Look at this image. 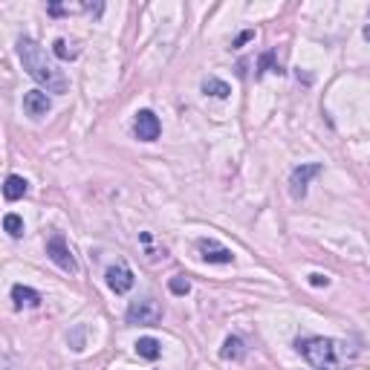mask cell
<instances>
[{
  "label": "cell",
  "instance_id": "6da1fadb",
  "mask_svg": "<svg viewBox=\"0 0 370 370\" xmlns=\"http://www.w3.org/2000/svg\"><path fill=\"white\" fill-rule=\"evenodd\" d=\"M18 55H20L23 70H27L41 87H46V93H67L70 90L67 76L58 70V64L46 55V49L38 41L20 38L18 41Z\"/></svg>",
  "mask_w": 370,
  "mask_h": 370
},
{
  "label": "cell",
  "instance_id": "7a4b0ae2",
  "mask_svg": "<svg viewBox=\"0 0 370 370\" xmlns=\"http://www.w3.org/2000/svg\"><path fill=\"white\" fill-rule=\"evenodd\" d=\"M295 350H298L312 367H336L348 362V348L336 338H324V336H307L295 341Z\"/></svg>",
  "mask_w": 370,
  "mask_h": 370
},
{
  "label": "cell",
  "instance_id": "3957f363",
  "mask_svg": "<svg viewBox=\"0 0 370 370\" xmlns=\"http://www.w3.org/2000/svg\"><path fill=\"white\" fill-rule=\"evenodd\" d=\"M128 324H139V327H154L162 322V307L154 301V298H142V301H133L128 307Z\"/></svg>",
  "mask_w": 370,
  "mask_h": 370
},
{
  "label": "cell",
  "instance_id": "277c9868",
  "mask_svg": "<svg viewBox=\"0 0 370 370\" xmlns=\"http://www.w3.org/2000/svg\"><path fill=\"white\" fill-rule=\"evenodd\" d=\"M46 255H49V260H53L55 266H61L64 272H79V263H76V258H72V252H70V246H67L61 232H55L53 237L46 240Z\"/></svg>",
  "mask_w": 370,
  "mask_h": 370
},
{
  "label": "cell",
  "instance_id": "5b68a950",
  "mask_svg": "<svg viewBox=\"0 0 370 370\" xmlns=\"http://www.w3.org/2000/svg\"><path fill=\"white\" fill-rule=\"evenodd\" d=\"M322 174V165L318 162H307V165H298L289 174V194L295 197V200H304L307 197V185H310V180L312 177H318Z\"/></svg>",
  "mask_w": 370,
  "mask_h": 370
},
{
  "label": "cell",
  "instance_id": "8992f818",
  "mask_svg": "<svg viewBox=\"0 0 370 370\" xmlns=\"http://www.w3.org/2000/svg\"><path fill=\"white\" fill-rule=\"evenodd\" d=\"M133 133L139 142H157L159 133H162V125L154 110H139L136 119H133Z\"/></svg>",
  "mask_w": 370,
  "mask_h": 370
},
{
  "label": "cell",
  "instance_id": "52a82bcc",
  "mask_svg": "<svg viewBox=\"0 0 370 370\" xmlns=\"http://www.w3.org/2000/svg\"><path fill=\"white\" fill-rule=\"evenodd\" d=\"M107 286L116 292V295H125L128 289H133V272H131V266H125V263H116V266H110L107 269Z\"/></svg>",
  "mask_w": 370,
  "mask_h": 370
},
{
  "label": "cell",
  "instance_id": "ba28073f",
  "mask_svg": "<svg viewBox=\"0 0 370 370\" xmlns=\"http://www.w3.org/2000/svg\"><path fill=\"white\" fill-rule=\"evenodd\" d=\"M197 249H200V255H203L206 263H232V260H234V255L226 249V246H220V243L211 240V237L197 240Z\"/></svg>",
  "mask_w": 370,
  "mask_h": 370
},
{
  "label": "cell",
  "instance_id": "9c48e42d",
  "mask_svg": "<svg viewBox=\"0 0 370 370\" xmlns=\"http://www.w3.org/2000/svg\"><path fill=\"white\" fill-rule=\"evenodd\" d=\"M49 107H53V102H49V95L41 93V90H29L27 95H23V110H27L32 119H41L49 113Z\"/></svg>",
  "mask_w": 370,
  "mask_h": 370
},
{
  "label": "cell",
  "instance_id": "30bf717a",
  "mask_svg": "<svg viewBox=\"0 0 370 370\" xmlns=\"http://www.w3.org/2000/svg\"><path fill=\"white\" fill-rule=\"evenodd\" d=\"M12 301H15V307L20 310V307H38L44 298H41L38 289L23 286V284H15V286H12Z\"/></svg>",
  "mask_w": 370,
  "mask_h": 370
},
{
  "label": "cell",
  "instance_id": "8fae6325",
  "mask_svg": "<svg viewBox=\"0 0 370 370\" xmlns=\"http://www.w3.org/2000/svg\"><path fill=\"white\" fill-rule=\"evenodd\" d=\"M27 191H29V183L23 180V177H18V174L6 177V183H4V197H6L9 203L20 200V197H27Z\"/></svg>",
  "mask_w": 370,
  "mask_h": 370
},
{
  "label": "cell",
  "instance_id": "7c38bea8",
  "mask_svg": "<svg viewBox=\"0 0 370 370\" xmlns=\"http://www.w3.org/2000/svg\"><path fill=\"white\" fill-rule=\"evenodd\" d=\"M220 356H223L226 362H240V359L246 356V344H243V338L229 336V338L223 341V348H220Z\"/></svg>",
  "mask_w": 370,
  "mask_h": 370
},
{
  "label": "cell",
  "instance_id": "4fadbf2b",
  "mask_svg": "<svg viewBox=\"0 0 370 370\" xmlns=\"http://www.w3.org/2000/svg\"><path fill=\"white\" fill-rule=\"evenodd\" d=\"M136 353H139L142 359H147V362H157V359L162 356V344H159L157 338H151V336H145V338L136 341Z\"/></svg>",
  "mask_w": 370,
  "mask_h": 370
},
{
  "label": "cell",
  "instance_id": "5bb4252c",
  "mask_svg": "<svg viewBox=\"0 0 370 370\" xmlns=\"http://www.w3.org/2000/svg\"><path fill=\"white\" fill-rule=\"evenodd\" d=\"M203 93H206V95H214V98H229V95H232V87H229L226 81H220V79L209 76V79L203 81Z\"/></svg>",
  "mask_w": 370,
  "mask_h": 370
},
{
  "label": "cell",
  "instance_id": "9a60e30c",
  "mask_svg": "<svg viewBox=\"0 0 370 370\" xmlns=\"http://www.w3.org/2000/svg\"><path fill=\"white\" fill-rule=\"evenodd\" d=\"M263 72H278V76H281V64L275 61V53H263L260 55V61H258V72H255V76H263Z\"/></svg>",
  "mask_w": 370,
  "mask_h": 370
},
{
  "label": "cell",
  "instance_id": "2e32d148",
  "mask_svg": "<svg viewBox=\"0 0 370 370\" xmlns=\"http://www.w3.org/2000/svg\"><path fill=\"white\" fill-rule=\"evenodd\" d=\"M168 289L174 292V295H188L191 292V281L185 275H174V278L168 281Z\"/></svg>",
  "mask_w": 370,
  "mask_h": 370
},
{
  "label": "cell",
  "instance_id": "e0dca14e",
  "mask_svg": "<svg viewBox=\"0 0 370 370\" xmlns=\"http://www.w3.org/2000/svg\"><path fill=\"white\" fill-rule=\"evenodd\" d=\"M4 229H6L12 237H20V234H23V220H20L18 214H6V217H4Z\"/></svg>",
  "mask_w": 370,
  "mask_h": 370
},
{
  "label": "cell",
  "instance_id": "ac0fdd59",
  "mask_svg": "<svg viewBox=\"0 0 370 370\" xmlns=\"http://www.w3.org/2000/svg\"><path fill=\"white\" fill-rule=\"evenodd\" d=\"M53 53H55L58 58H64V61H67V58H76V55H79L76 49H70V44H67L64 38H55V44H53Z\"/></svg>",
  "mask_w": 370,
  "mask_h": 370
},
{
  "label": "cell",
  "instance_id": "d6986e66",
  "mask_svg": "<svg viewBox=\"0 0 370 370\" xmlns=\"http://www.w3.org/2000/svg\"><path fill=\"white\" fill-rule=\"evenodd\" d=\"M84 333H87V327H79L76 333L70 336V344H72V350H84Z\"/></svg>",
  "mask_w": 370,
  "mask_h": 370
},
{
  "label": "cell",
  "instance_id": "ffe728a7",
  "mask_svg": "<svg viewBox=\"0 0 370 370\" xmlns=\"http://www.w3.org/2000/svg\"><path fill=\"white\" fill-rule=\"evenodd\" d=\"M252 38H255V29H246V32H240V35L234 38V44H232V49H240L243 44H249Z\"/></svg>",
  "mask_w": 370,
  "mask_h": 370
},
{
  "label": "cell",
  "instance_id": "44dd1931",
  "mask_svg": "<svg viewBox=\"0 0 370 370\" xmlns=\"http://www.w3.org/2000/svg\"><path fill=\"white\" fill-rule=\"evenodd\" d=\"M310 284H312V286H330V278L322 275V272H312V275H310Z\"/></svg>",
  "mask_w": 370,
  "mask_h": 370
},
{
  "label": "cell",
  "instance_id": "7402d4cb",
  "mask_svg": "<svg viewBox=\"0 0 370 370\" xmlns=\"http://www.w3.org/2000/svg\"><path fill=\"white\" fill-rule=\"evenodd\" d=\"M0 370H12V362L6 353H0Z\"/></svg>",
  "mask_w": 370,
  "mask_h": 370
}]
</instances>
